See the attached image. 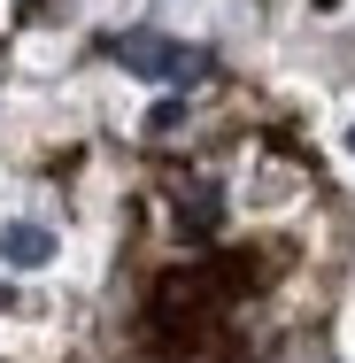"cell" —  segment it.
<instances>
[{
  "label": "cell",
  "instance_id": "obj_1",
  "mask_svg": "<svg viewBox=\"0 0 355 363\" xmlns=\"http://www.w3.org/2000/svg\"><path fill=\"white\" fill-rule=\"evenodd\" d=\"M108 55H116L132 77H170V85H186V77L209 70V55H186V47H178V39H162V31H124Z\"/></svg>",
  "mask_w": 355,
  "mask_h": 363
},
{
  "label": "cell",
  "instance_id": "obj_2",
  "mask_svg": "<svg viewBox=\"0 0 355 363\" xmlns=\"http://www.w3.org/2000/svg\"><path fill=\"white\" fill-rule=\"evenodd\" d=\"M0 263H16V271H47V263H55V232L31 224V217L0 224Z\"/></svg>",
  "mask_w": 355,
  "mask_h": 363
},
{
  "label": "cell",
  "instance_id": "obj_3",
  "mask_svg": "<svg viewBox=\"0 0 355 363\" xmlns=\"http://www.w3.org/2000/svg\"><path fill=\"white\" fill-rule=\"evenodd\" d=\"M178 124H186V101H178V93L147 108V132H154V140H162V132H178Z\"/></svg>",
  "mask_w": 355,
  "mask_h": 363
},
{
  "label": "cell",
  "instance_id": "obj_4",
  "mask_svg": "<svg viewBox=\"0 0 355 363\" xmlns=\"http://www.w3.org/2000/svg\"><path fill=\"white\" fill-rule=\"evenodd\" d=\"M348 155H355V124H348Z\"/></svg>",
  "mask_w": 355,
  "mask_h": 363
}]
</instances>
